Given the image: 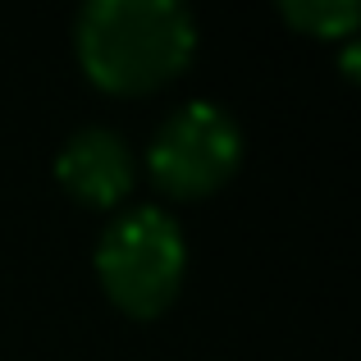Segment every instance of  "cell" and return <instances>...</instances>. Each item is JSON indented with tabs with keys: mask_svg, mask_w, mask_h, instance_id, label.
I'll list each match as a JSON object with an SVG mask.
<instances>
[{
	"mask_svg": "<svg viewBox=\"0 0 361 361\" xmlns=\"http://www.w3.org/2000/svg\"><path fill=\"white\" fill-rule=\"evenodd\" d=\"M243 151V133L233 115L215 101H188L160 123L147 160L160 188L178 197H197L220 188L233 174Z\"/></svg>",
	"mask_w": 361,
	"mask_h": 361,
	"instance_id": "cell-3",
	"label": "cell"
},
{
	"mask_svg": "<svg viewBox=\"0 0 361 361\" xmlns=\"http://www.w3.org/2000/svg\"><path fill=\"white\" fill-rule=\"evenodd\" d=\"M279 9L298 27L320 37H338L357 23V0H279Z\"/></svg>",
	"mask_w": 361,
	"mask_h": 361,
	"instance_id": "cell-5",
	"label": "cell"
},
{
	"mask_svg": "<svg viewBox=\"0 0 361 361\" xmlns=\"http://www.w3.org/2000/svg\"><path fill=\"white\" fill-rule=\"evenodd\" d=\"M60 183L92 206H110L133 188V151L110 128H78L60 147Z\"/></svg>",
	"mask_w": 361,
	"mask_h": 361,
	"instance_id": "cell-4",
	"label": "cell"
},
{
	"mask_svg": "<svg viewBox=\"0 0 361 361\" xmlns=\"http://www.w3.org/2000/svg\"><path fill=\"white\" fill-rule=\"evenodd\" d=\"M197 46L188 0H82V69L110 92H147L174 78Z\"/></svg>",
	"mask_w": 361,
	"mask_h": 361,
	"instance_id": "cell-1",
	"label": "cell"
},
{
	"mask_svg": "<svg viewBox=\"0 0 361 361\" xmlns=\"http://www.w3.org/2000/svg\"><path fill=\"white\" fill-rule=\"evenodd\" d=\"M188 247L178 224L160 206H137L119 215L97 243V274L119 307L151 316L174 298L183 279Z\"/></svg>",
	"mask_w": 361,
	"mask_h": 361,
	"instance_id": "cell-2",
	"label": "cell"
}]
</instances>
